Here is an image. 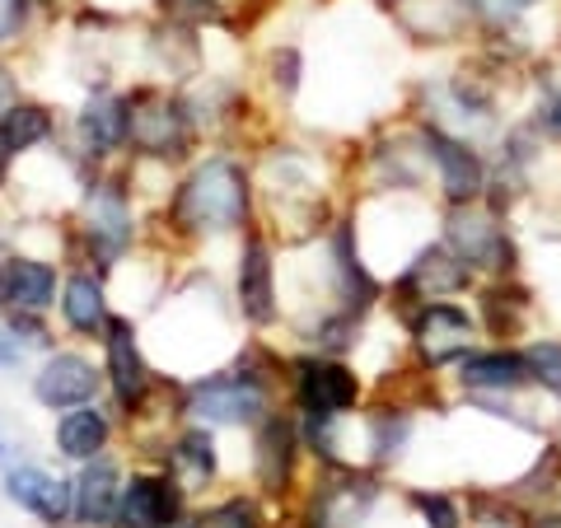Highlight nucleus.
Masks as SVG:
<instances>
[{
  "mask_svg": "<svg viewBox=\"0 0 561 528\" xmlns=\"http://www.w3.org/2000/svg\"><path fill=\"white\" fill-rule=\"evenodd\" d=\"M534 528H561V515H538Z\"/></svg>",
  "mask_w": 561,
  "mask_h": 528,
  "instance_id": "32",
  "label": "nucleus"
},
{
  "mask_svg": "<svg viewBox=\"0 0 561 528\" xmlns=\"http://www.w3.org/2000/svg\"><path fill=\"white\" fill-rule=\"evenodd\" d=\"M10 108H14V80L0 70V117H5Z\"/></svg>",
  "mask_w": 561,
  "mask_h": 528,
  "instance_id": "29",
  "label": "nucleus"
},
{
  "mask_svg": "<svg viewBox=\"0 0 561 528\" xmlns=\"http://www.w3.org/2000/svg\"><path fill=\"white\" fill-rule=\"evenodd\" d=\"M192 528H257V509L253 501H225L216 509H206Z\"/></svg>",
  "mask_w": 561,
  "mask_h": 528,
  "instance_id": "26",
  "label": "nucleus"
},
{
  "mask_svg": "<svg viewBox=\"0 0 561 528\" xmlns=\"http://www.w3.org/2000/svg\"><path fill=\"white\" fill-rule=\"evenodd\" d=\"M47 131H51L47 108H33V103H14V108L0 117V150H5V154L28 150V146H38V140H47Z\"/></svg>",
  "mask_w": 561,
  "mask_h": 528,
  "instance_id": "23",
  "label": "nucleus"
},
{
  "mask_svg": "<svg viewBox=\"0 0 561 528\" xmlns=\"http://www.w3.org/2000/svg\"><path fill=\"white\" fill-rule=\"evenodd\" d=\"M445 239L468 267H482V272H511L515 267V243L505 239V225H496V216L459 206L449 216Z\"/></svg>",
  "mask_w": 561,
  "mask_h": 528,
  "instance_id": "3",
  "label": "nucleus"
},
{
  "mask_svg": "<svg viewBox=\"0 0 561 528\" xmlns=\"http://www.w3.org/2000/svg\"><path fill=\"white\" fill-rule=\"evenodd\" d=\"M412 337H416V351L426 365H449V360H463L472 351L478 323H472L459 305L426 299V305L412 313Z\"/></svg>",
  "mask_w": 561,
  "mask_h": 528,
  "instance_id": "2",
  "label": "nucleus"
},
{
  "mask_svg": "<svg viewBox=\"0 0 561 528\" xmlns=\"http://www.w3.org/2000/svg\"><path fill=\"white\" fill-rule=\"evenodd\" d=\"M5 299H14V290H10V267H0V305Z\"/></svg>",
  "mask_w": 561,
  "mask_h": 528,
  "instance_id": "31",
  "label": "nucleus"
},
{
  "mask_svg": "<svg viewBox=\"0 0 561 528\" xmlns=\"http://www.w3.org/2000/svg\"><path fill=\"white\" fill-rule=\"evenodd\" d=\"M76 515L80 524H90V528H103V524H113L117 515V468L113 463H90L80 472V482H76Z\"/></svg>",
  "mask_w": 561,
  "mask_h": 528,
  "instance_id": "15",
  "label": "nucleus"
},
{
  "mask_svg": "<svg viewBox=\"0 0 561 528\" xmlns=\"http://www.w3.org/2000/svg\"><path fill=\"white\" fill-rule=\"evenodd\" d=\"M482 319H486V328H491V337H501V342H511V337H519V328H524V319H529V295L524 290H505V286H491L486 295H482Z\"/></svg>",
  "mask_w": 561,
  "mask_h": 528,
  "instance_id": "21",
  "label": "nucleus"
},
{
  "mask_svg": "<svg viewBox=\"0 0 561 528\" xmlns=\"http://www.w3.org/2000/svg\"><path fill=\"white\" fill-rule=\"evenodd\" d=\"M103 439H108V421H103L94 408L66 412L61 426H57V445H61V454H70V459H94L103 449Z\"/></svg>",
  "mask_w": 561,
  "mask_h": 528,
  "instance_id": "18",
  "label": "nucleus"
},
{
  "mask_svg": "<svg viewBox=\"0 0 561 528\" xmlns=\"http://www.w3.org/2000/svg\"><path fill=\"white\" fill-rule=\"evenodd\" d=\"M14 356H20V351H14V346H10V337H5V332H0V365H10Z\"/></svg>",
  "mask_w": 561,
  "mask_h": 528,
  "instance_id": "30",
  "label": "nucleus"
},
{
  "mask_svg": "<svg viewBox=\"0 0 561 528\" xmlns=\"http://www.w3.org/2000/svg\"><path fill=\"white\" fill-rule=\"evenodd\" d=\"M412 505L421 509V519L431 528H459V505L440 496V491H412Z\"/></svg>",
  "mask_w": 561,
  "mask_h": 528,
  "instance_id": "27",
  "label": "nucleus"
},
{
  "mask_svg": "<svg viewBox=\"0 0 561 528\" xmlns=\"http://www.w3.org/2000/svg\"><path fill=\"white\" fill-rule=\"evenodd\" d=\"M459 383L472 393H519L534 375L519 351H468L459 360Z\"/></svg>",
  "mask_w": 561,
  "mask_h": 528,
  "instance_id": "10",
  "label": "nucleus"
},
{
  "mask_svg": "<svg viewBox=\"0 0 561 528\" xmlns=\"http://www.w3.org/2000/svg\"><path fill=\"white\" fill-rule=\"evenodd\" d=\"M187 412L210 421V426H239V421H257L267 412V393L257 379H206L192 389Z\"/></svg>",
  "mask_w": 561,
  "mask_h": 528,
  "instance_id": "5",
  "label": "nucleus"
},
{
  "mask_svg": "<svg viewBox=\"0 0 561 528\" xmlns=\"http://www.w3.org/2000/svg\"><path fill=\"white\" fill-rule=\"evenodd\" d=\"M426 154H431V164H435V179H440V192L454 202V206H472L482 197V187H486V164H482V154L478 150H468L459 136H449L440 127H426Z\"/></svg>",
  "mask_w": 561,
  "mask_h": 528,
  "instance_id": "4",
  "label": "nucleus"
},
{
  "mask_svg": "<svg viewBox=\"0 0 561 528\" xmlns=\"http://www.w3.org/2000/svg\"><path fill=\"white\" fill-rule=\"evenodd\" d=\"M108 375H113V389H117L122 408H136L150 389V369H146V360H140L131 328L122 319L108 323Z\"/></svg>",
  "mask_w": 561,
  "mask_h": 528,
  "instance_id": "13",
  "label": "nucleus"
},
{
  "mask_svg": "<svg viewBox=\"0 0 561 528\" xmlns=\"http://www.w3.org/2000/svg\"><path fill=\"white\" fill-rule=\"evenodd\" d=\"M295 398L309 416H342L356 408L360 379L337 360H300L295 365Z\"/></svg>",
  "mask_w": 561,
  "mask_h": 528,
  "instance_id": "6",
  "label": "nucleus"
},
{
  "mask_svg": "<svg viewBox=\"0 0 561 528\" xmlns=\"http://www.w3.org/2000/svg\"><path fill=\"white\" fill-rule=\"evenodd\" d=\"M10 290H14V305L24 313H38L51 305V290H57V272L47 262H33V257H14L10 262Z\"/></svg>",
  "mask_w": 561,
  "mask_h": 528,
  "instance_id": "20",
  "label": "nucleus"
},
{
  "mask_svg": "<svg viewBox=\"0 0 561 528\" xmlns=\"http://www.w3.org/2000/svg\"><path fill=\"white\" fill-rule=\"evenodd\" d=\"M80 136L90 146V154H108L113 146H122L127 140V103H117V99L90 103L80 113Z\"/></svg>",
  "mask_w": 561,
  "mask_h": 528,
  "instance_id": "16",
  "label": "nucleus"
},
{
  "mask_svg": "<svg viewBox=\"0 0 561 528\" xmlns=\"http://www.w3.org/2000/svg\"><path fill=\"white\" fill-rule=\"evenodd\" d=\"M90 234L103 243V253H122V243L131 239V216H127V202H122V192L108 187L99 192L94 206H90Z\"/></svg>",
  "mask_w": 561,
  "mask_h": 528,
  "instance_id": "19",
  "label": "nucleus"
},
{
  "mask_svg": "<svg viewBox=\"0 0 561 528\" xmlns=\"http://www.w3.org/2000/svg\"><path fill=\"white\" fill-rule=\"evenodd\" d=\"M524 360H529V375L538 389L561 402V342H534L524 351Z\"/></svg>",
  "mask_w": 561,
  "mask_h": 528,
  "instance_id": "25",
  "label": "nucleus"
},
{
  "mask_svg": "<svg viewBox=\"0 0 561 528\" xmlns=\"http://www.w3.org/2000/svg\"><path fill=\"white\" fill-rule=\"evenodd\" d=\"M472 280V267L449 249V243H431V249H421V257L408 267L402 276V295H416L421 305L426 299H440L449 290H463Z\"/></svg>",
  "mask_w": 561,
  "mask_h": 528,
  "instance_id": "7",
  "label": "nucleus"
},
{
  "mask_svg": "<svg viewBox=\"0 0 561 528\" xmlns=\"http://www.w3.org/2000/svg\"><path fill=\"white\" fill-rule=\"evenodd\" d=\"M10 496L20 501L24 509H33L38 519H47V524H61L70 509H76L70 486L61 478H51V472H43V468H14L10 472Z\"/></svg>",
  "mask_w": 561,
  "mask_h": 528,
  "instance_id": "12",
  "label": "nucleus"
},
{
  "mask_svg": "<svg viewBox=\"0 0 561 528\" xmlns=\"http://www.w3.org/2000/svg\"><path fill=\"white\" fill-rule=\"evenodd\" d=\"M538 5V0H468V10L472 14H482L486 24H496V28H505V24H515L519 14H529Z\"/></svg>",
  "mask_w": 561,
  "mask_h": 528,
  "instance_id": "28",
  "label": "nucleus"
},
{
  "mask_svg": "<svg viewBox=\"0 0 561 528\" xmlns=\"http://www.w3.org/2000/svg\"><path fill=\"white\" fill-rule=\"evenodd\" d=\"M94 389H99V375H94V365L84 356H51L43 365V375L33 379V393H38V402L51 408V412L84 408V402L94 398Z\"/></svg>",
  "mask_w": 561,
  "mask_h": 528,
  "instance_id": "8",
  "label": "nucleus"
},
{
  "mask_svg": "<svg viewBox=\"0 0 561 528\" xmlns=\"http://www.w3.org/2000/svg\"><path fill=\"white\" fill-rule=\"evenodd\" d=\"M61 309H66V323L76 332H99L108 323V313H103V290H99L94 276H70Z\"/></svg>",
  "mask_w": 561,
  "mask_h": 528,
  "instance_id": "22",
  "label": "nucleus"
},
{
  "mask_svg": "<svg viewBox=\"0 0 561 528\" xmlns=\"http://www.w3.org/2000/svg\"><path fill=\"white\" fill-rule=\"evenodd\" d=\"M179 515V491L160 478H131L122 491V524L127 528H169Z\"/></svg>",
  "mask_w": 561,
  "mask_h": 528,
  "instance_id": "14",
  "label": "nucleus"
},
{
  "mask_svg": "<svg viewBox=\"0 0 561 528\" xmlns=\"http://www.w3.org/2000/svg\"><path fill=\"white\" fill-rule=\"evenodd\" d=\"M164 10H187V0H164Z\"/></svg>",
  "mask_w": 561,
  "mask_h": 528,
  "instance_id": "33",
  "label": "nucleus"
},
{
  "mask_svg": "<svg viewBox=\"0 0 561 528\" xmlns=\"http://www.w3.org/2000/svg\"><path fill=\"white\" fill-rule=\"evenodd\" d=\"M290 459H295V431L286 421H267L262 426V439H257V472L267 491H280L290 478Z\"/></svg>",
  "mask_w": 561,
  "mask_h": 528,
  "instance_id": "17",
  "label": "nucleus"
},
{
  "mask_svg": "<svg viewBox=\"0 0 561 528\" xmlns=\"http://www.w3.org/2000/svg\"><path fill=\"white\" fill-rule=\"evenodd\" d=\"M173 463L187 472V482H206L216 472V449H210V435L206 431H187L173 449Z\"/></svg>",
  "mask_w": 561,
  "mask_h": 528,
  "instance_id": "24",
  "label": "nucleus"
},
{
  "mask_svg": "<svg viewBox=\"0 0 561 528\" xmlns=\"http://www.w3.org/2000/svg\"><path fill=\"white\" fill-rule=\"evenodd\" d=\"M0 187H5V150H0Z\"/></svg>",
  "mask_w": 561,
  "mask_h": 528,
  "instance_id": "34",
  "label": "nucleus"
},
{
  "mask_svg": "<svg viewBox=\"0 0 561 528\" xmlns=\"http://www.w3.org/2000/svg\"><path fill=\"white\" fill-rule=\"evenodd\" d=\"M239 305L249 323H272L276 319V290H272V257L267 243L249 239L239 257Z\"/></svg>",
  "mask_w": 561,
  "mask_h": 528,
  "instance_id": "11",
  "label": "nucleus"
},
{
  "mask_svg": "<svg viewBox=\"0 0 561 528\" xmlns=\"http://www.w3.org/2000/svg\"><path fill=\"white\" fill-rule=\"evenodd\" d=\"M379 5H398V0H379Z\"/></svg>",
  "mask_w": 561,
  "mask_h": 528,
  "instance_id": "35",
  "label": "nucleus"
},
{
  "mask_svg": "<svg viewBox=\"0 0 561 528\" xmlns=\"http://www.w3.org/2000/svg\"><path fill=\"white\" fill-rule=\"evenodd\" d=\"M249 210V183L234 160H206L179 192V220L187 230H234Z\"/></svg>",
  "mask_w": 561,
  "mask_h": 528,
  "instance_id": "1",
  "label": "nucleus"
},
{
  "mask_svg": "<svg viewBox=\"0 0 561 528\" xmlns=\"http://www.w3.org/2000/svg\"><path fill=\"white\" fill-rule=\"evenodd\" d=\"M127 136L150 154H183V146H187L183 113L169 108V103H160V99L127 103Z\"/></svg>",
  "mask_w": 561,
  "mask_h": 528,
  "instance_id": "9",
  "label": "nucleus"
}]
</instances>
